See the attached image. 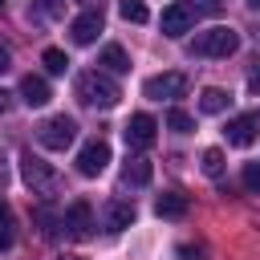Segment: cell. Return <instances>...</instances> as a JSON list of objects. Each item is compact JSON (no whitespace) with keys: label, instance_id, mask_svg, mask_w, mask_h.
Listing matches in <instances>:
<instances>
[{"label":"cell","instance_id":"17","mask_svg":"<svg viewBox=\"0 0 260 260\" xmlns=\"http://www.w3.org/2000/svg\"><path fill=\"white\" fill-rule=\"evenodd\" d=\"M228 106H232V93L219 89V85H207V89L199 93V110H203V114H223Z\"/></svg>","mask_w":260,"mask_h":260},{"label":"cell","instance_id":"9","mask_svg":"<svg viewBox=\"0 0 260 260\" xmlns=\"http://www.w3.org/2000/svg\"><path fill=\"white\" fill-rule=\"evenodd\" d=\"M154 134H158V122L150 114H134L126 122V146H134V150H146L154 142Z\"/></svg>","mask_w":260,"mask_h":260},{"label":"cell","instance_id":"29","mask_svg":"<svg viewBox=\"0 0 260 260\" xmlns=\"http://www.w3.org/2000/svg\"><path fill=\"white\" fill-rule=\"evenodd\" d=\"M4 110H8V93L0 89V114H4Z\"/></svg>","mask_w":260,"mask_h":260},{"label":"cell","instance_id":"19","mask_svg":"<svg viewBox=\"0 0 260 260\" xmlns=\"http://www.w3.org/2000/svg\"><path fill=\"white\" fill-rule=\"evenodd\" d=\"M199 167H203L207 179H219V175H223V150H219V146H207L203 158H199Z\"/></svg>","mask_w":260,"mask_h":260},{"label":"cell","instance_id":"14","mask_svg":"<svg viewBox=\"0 0 260 260\" xmlns=\"http://www.w3.org/2000/svg\"><path fill=\"white\" fill-rule=\"evenodd\" d=\"M154 211H158L162 219H183V215L191 211V199L179 195V191H162V195L154 199Z\"/></svg>","mask_w":260,"mask_h":260},{"label":"cell","instance_id":"16","mask_svg":"<svg viewBox=\"0 0 260 260\" xmlns=\"http://www.w3.org/2000/svg\"><path fill=\"white\" fill-rule=\"evenodd\" d=\"M98 65H102V73H126L130 69V57H126L122 45H106L102 57H98Z\"/></svg>","mask_w":260,"mask_h":260},{"label":"cell","instance_id":"23","mask_svg":"<svg viewBox=\"0 0 260 260\" xmlns=\"http://www.w3.org/2000/svg\"><path fill=\"white\" fill-rule=\"evenodd\" d=\"M244 187H248L252 195H260V162H248V167H244Z\"/></svg>","mask_w":260,"mask_h":260},{"label":"cell","instance_id":"25","mask_svg":"<svg viewBox=\"0 0 260 260\" xmlns=\"http://www.w3.org/2000/svg\"><path fill=\"white\" fill-rule=\"evenodd\" d=\"M37 12L49 16V20H57V16L65 12V0H37Z\"/></svg>","mask_w":260,"mask_h":260},{"label":"cell","instance_id":"22","mask_svg":"<svg viewBox=\"0 0 260 260\" xmlns=\"http://www.w3.org/2000/svg\"><path fill=\"white\" fill-rule=\"evenodd\" d=\"M41 61H45V69H49V73H65V69H69L65 49H45V57H41Z\"/></svg>","mask_w":260,"mask_h":260},{"label":"cell","instance_id":"13","mask_svg":"<svg viewBox=\"0 0 260 260\" xmlns=\"http://www.w3.org/2000/svg\"><path fill=\"white\" fill-rule=\"evenodd\" d=\"M122 179H126L130 187H146V183L154 179L150 158H146V154H130V158H126V167H122Z\"/></svg>","mask_w":260,"mask_h":260},{"label":"cell","instance_id":"6","mask_svg":"<svg viewBox=\"0 0 260 260\" xmlns=\"http://www.w3.org/2000/svg\"><path fill=\"white\" fill-rule=\"evenodd\" d=\"M69 240H85L89 232H93V207L85 203V199H73L69 207H65V215H61V223H57Z\"/></svg>","mask_w":260,"mask_h":260},{"label":"cell","instance_id":"21","mask_svg":"<svg viewBox=\"0 0 260 260\" xmlns=\"http://www.w3.org/2000/svg\"><path fill=\"white\" fill-rule=\"evenodd\" d=\"M167 126H171L175 134H191V130H195V118H191L187 110H179V106H175V110L167 114Z\"/></svg>","mask_w":260,"mask_h":260},{"label":"cell","instance_id":"26","mask_svg":"<svg viewBox=\"0 0 260 260\" xmlns=\"http://www.w3.org/2000/svg\"><path fill=\"white\" fill-rule=\"evenodd\" d=\"M248 89L260 93V57H252V65H248Z\"/></svg>","mask_w":260,"mask_h":260},{"label":"cell","instance_id":"10","mask_svg":"<svg viewBox=\"0 0 260 260\" xmlns=\"http://www.w3.org/2000/svg\"><path fill=\"white\" fill-rule=\"evenodd\" d=\"M98 32H102V8H85V12L69 24L73 45H93V41H98Z\"/></svg>","mask_w":260,"mask_h":260},{"label":"cell","instance_id":"1","mask_svg":"<svg viewBox=\"0 0 260 260\" xmlns=\"http://www.w3.org/2000/svg\"><path fill=\"white\" fill-rule=\"evenodd\" d=\"M73 89H77V102H81V106H93V110H114L118 98H122L118 81H114L110 73H102V69H85V73H77Z\"/></svg>","mask_w":260,"mask_h":260},{"label":"cell","instance_id":"7","mask_svg":"<svg viewBox=\"0 0 260 260\" xmlns=\"http://www.w3.org/2000/svg\"><path fill=\"white\" fill-rule=\"evenodd\" d=\"M106 167H110V142L93 138V142H85V146L77 150V175H85V179H98Z\"/></svg>","mask_w":260,"mask_h":260},{"label":"cell","instance_id":"28","mask_svg":"<svg viewBox=\"0 0 260 260\" xmlns=\"http://www.w3.org/2000/svg\"><path fill=\"white\" fill-rule=\"evenodd\" d=\"M8 69H12V53L0 45V73H8Z\"/></svg>","mask_w":260,"mask_h":260},{"label":"cell","instance_id":"12","mask_svg":"<svg viewBox=\"0 0 260 260\" xmlns=\"http://www.w3.org/2000/svg\"><path fill=\"white\" fill-rule=\"evenodd\" d=\"M102 215H106V232H110V236H118V232H126V228L134 223V207L122 203V199H110Z\"/></svg>","mask_w":260,"mask_h":260},{"label":"cell","instance_id":"30","mask_svg":"<svg viewBox=\"0 0 260 260\" xmlns=\"http://www.w3.org/2000/svg\"><path fill=\"white\" fill-rule=\"evenodd\" d=\"M244 4H248V8H252V12H260V0H244Z\"/></svg>","mask_w":260,"mask_h":260},{"label":"cell","instance_id":"5","mask_svg":"<svg viewBox=\"0 0 260 260\" xmlns=\"http://www.w3.org/2000/svg\"><path fill=\"white\" fill-rule=\"evenodd\" d=\"M187 89H191V77H187V73H154V77L142 81V93H146L150 102H175V98H183Z\"/></svg>","mask_w":260,"mask_h":260},{"label":"cell","instance_id":"33","mask_svg":"<svg viewBox=\"0 0 260 260\" xmlns=\"http://www.w3.org/2000/svg\"><path fill=\"white\" fill-rule=\"evenodd\" d=\"M0 8H4V0H0Z\"/></svg>","mask_w":260,"mask_h":260},{"label":"cell","instance_id":"4","mask_svg":"<svg viewBox=\"0 0 260 260\" xmlns=\"http://www.w3.org/2000/svg\"><path fill=\"white\" fill-rule=\"evenodd\" d=\"M73 138H77V122L69 114H53L37 126V142L45 150H65V146H73Z\"/></svg>","mask_w":260,"mask_h":260},{"label":"cell","instance_id":"24","mask_svg":"<svg viewBox=\"0 0 260 260\" xmlns=\"http://www.w3.org/2000/svg\"><path fill=\"white\" fill-rule=\"evenodd\" d=\"M191 8H195V16H215V12H223V0H191Z\"/></svg>","mask_w":260,"mask_h":260},{"label":"cell","instance_id":"15","mask_svg":"<svg viewBox=\"0 0 260 260\" xmlns=\"http://www.w3.org/2000/svg\"><path fill=\"white\" fill-rule=\"evenodd\" d=\"M20 98H24V106H45V102L53 98V89H49V81H45V77L28 73V77L20 81Z\"/></svg>","mask_w":260,"mask_h":260},{"label":"cell","instance_id":"27","mask_svg":"<svg viewBox=\"0 0 260 260\" xmlns=\"http://www.w3.org/2000/svg\"><path fill=\"white\" fill-rule=\"evenodd\" d=\"M179 256H183V260H203V248H191V244H183V248H179Z\"/></svg>","mask_w":260,"mask_h":260},{"label":"cell","instance_id":"20","mask_svg":"<svg viewBox=\"0 0 260 260\" xmlns=\"http://www.w3.org/2000/svg\"><path fill=\"white\" fill-rule=\"evenodd\" d=\"M12 228H16V223H12V211H8V203L0 199V252H8V248H12V236H16Z\"/></svg>","mask_w":260,"mask_h":260},{"label":"cell","instance_id":"2","mask_svg":"<svg viewBox=\"0 0 260 260\" xmlns=\"http://www.w3.org/2000/svg\"><path fill=\"white\" fill-rule=\"evenodd\" d=\"M240 49V32L228 28V24H215L207 32H195V41L187 45L191 57H232Z\"/></svg>","mask_w":260,"mask_h":260},{"label":"cell","instance_id":"8","mask_svg":"<svg viewBox=\"0 0 260 260\" xmlns=\"http://www.w3.org/2000/svg\"><path fill=\"white\" fill-rule=\"evenodd\" d=\"M162 37H183V32H191V24H195V8L187 4V0H175V4H167L162 8Z\"/></svg>","mask_w":260,"mask_h":260},{"label":"cell","instance_id":"34","mask_svg":"<svg viewBox=\"0 0 260 260\" xmlns=\"http://www.w3.org/2000/svg\"><path fill=\"white\" fill-rule=\"evenodd\" d=\"M256 37H260V32H256Z\"/></svg>","mask_w":260,"mask_h":260},{"label":"cell","instance_id":"32","mask_svg":"<svg viewBox=\"0 0 260 260\" xmlns=\"http://www.w3.org/2000/svg\"><path fill=\"white\" fill-rule=\"evenodd\" d=\"M65 260H81V256H65Z\"/></svg>","mask_w":260,"mask_h":260},{"label":"cell","instance_id":"3","mask_svg":"<svg viewBox=\"0 0 260 260\" xmlns=\"http://www.w3.org/2000/svg\"><path fill=\"white\" fill-rule=\"evenodd\" d=\"M20 179L28 183L32 195H53V191H57V171H53L41 154H32V150L20 154Z\"/></svg>","mask_w":260,"mask_h":260},{"label":"cell","instance_id":"11","mask_svg":"<svg viewBox=\"0 0 260 260\" xmlns=\"http://www.w3.org/2000/svg\"><path fill=\"white\" fill-rule=\"evenodd\" d=\"M256 126H260V118H256V114H240V118H232V122H228V130H223V134H228V142H232V146H248V142L256 138Z\"/></svg>","mask_w":260,"mask_h":260},{"label":"cell","instance_id":"18","mask_svg":"<svg viewBox=\"0 0 260 260\" xmlns=\"http://www.w3.org/2000/svg\"><path fill=\"white\" fill-rule=\"evenodd\" d=\"M118 12H122V20H130V24H146V20H150V8H146L142 0H118Z\"/></svg>","mask_w":260,"mask_h":260},{"label":"cell","instance_id":"31","mask_svg":"<svg viewBox=\"0 0 260 260\" xmlns=\"http://www.w3.org/2000/svg\"><path fill=\"white\" fill-rule=\"evenodd\" d=\"M81 4H85V8H93V4H102V0H81Z\"/></svg>","mask_w":260,"mask_h":260}]
</instances>
